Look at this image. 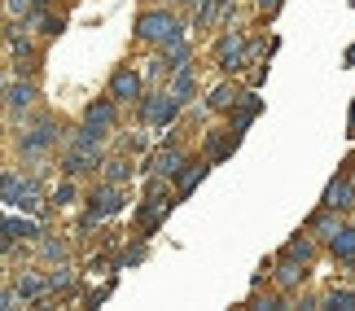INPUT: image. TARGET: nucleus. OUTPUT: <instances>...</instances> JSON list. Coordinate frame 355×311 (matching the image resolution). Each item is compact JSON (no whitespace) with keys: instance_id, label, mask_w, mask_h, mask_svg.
Masks as SVG:
<instances>
[{"instance_id":"nucleus-1","label":"nucleus","mask_w":355,"mask_h":311,"mask_svg":"<svg viewBox=\"0 0 355 311\" xmlns=\"http://www.w3.org/2000/svg\"><path fill=\"white\" fill-rule=\"evenodd\" d=\"M141 123L149 127V132H162V127H171L175 118H180V110H184V101L175 97L171 88H162V92H145L141 101Z\"/></svg>"},{"instance_id":"nucleus-2","label":"nucleus","mask_w":355,"mask_h":311,"mask_svg":"<svg viewBox=\"0 0 355 311\" xmlns=\"http://www.w3.org/2000/svg\"><path fill=\"white\" fill-rule=\"evenodd\" d=\"M175 35H184V22L175 18V13H167V9H145L141 18H136V39H141V44L162 48Z\"/></svg>"},{"instance_id":"nucleus-3","label":"nucleus","mask_w":355,"mask_h":311,"mask_svg":"<svg viewBox=\"0 0 355 311\" xmlns=\"http://www.w3.org/2000/svg\"><path fill=\"white\" fill-rule=\"evenodd\" d=\"M35 101H40V88H35V79H31V75H22V79H18V75H9V79H5V110H9L5 118H9V127L18 123V114H26Z\"/></svg>"},{"instance_id":"nucleus-4","label":"nucleus","mask_w":355,"mask_h":311,"mask_svg":"<svg viewBox=\"0 0 355 311\" xmlns=\"http://www.w3.org/2000/svg\"><path fill=\"white\" fill-rule=\"evenodd\" d=\"M84 211H88V215H97V220L123 215V211H128V188H123V184H110V180H101V188H92V193L84 197Z\"/></svg>"},{"instance_id":"nucleus-5","label":"nucleus","mask_w":355,"mask_h":311,"mask_svg":"<svg viewBox=\"0 0 355 311\" xmlns=\"http://www.w3.org/2000/svg\"><path fill=\"white\" fill-rule=\"evenodd\" d=\"M58 136H62V123H58V118H40L35 127H26L22 136H18V150H22V158L49 154L53 145H58Z\"/></svg>"},{"instance_id":"nucleus-6","label":"nucleus","mask_w":355,"mask_h":311,"mask_svg":"<svg viewBox=\"0 0 355 311\" xmlns=\"http://www.w3.org/2000/svg\"><path fill=\"white\" fill-rule=\"evenodd\" d=\"M245 57H250V39H245L241 31H224L220 44H215V62H220V71H241Z\"/></svg>"},{"instance_id":"nucleus-7","label":"nucleus","mask_w":355,"mask_h":311,"mask_svg":"<svg viewBox=\"0 0 355 311\" xmlns=\"http://www.w3.org/2000/svg\"><path fill=\"white\" fill-rule=\"evenodd\" d=\"M84 127H92L97 136H110V132L119 127V101L110 97V92H105V97H97V101L84 110Z\"/></svg>"},{"instance_id":"nucleus-8","label":"nucleus","mask_w":355,"mask_h":311,"mask_svg":"<svg viewBox=\"0 0 355 311\" xmlns=\"http://www.w3.org/2000/svg\"><path fill=\"white\" fill-rule=\"evenodd\" d=\"M105 92H110V97L123 105V101H141L145 97V79H141V71H132V66H119V71L110 75V88H105Z\"/></svg>"},{"instance_id":"nucleus-9","label":"nucleus","mask_w":355,"mask_h":311,"mask_svg":"<svg viewBox=\"0 0 355 311\" xmlns=\"http://www.w3.org/2000/svg\"><path fill=\"white\" fill-rule=\"evenodd\" d=\"M167 211H171V197H167V193H162V197H158V193H145V202L136 206V224H141V233L149 237L162 220H167Z\"/></svg>"},{"instance_id":"nucleus-10","label":"nucleus","mask_w":355,"mask_h":311,"mask_svg":"<svg viewBox=\"0 0 355 311\" xmlns=\"http://www.w3.org/2000/svg\"><path fill=\"white\" fill-rule=\"evenodd\" d=\"M184 150H180V145H175V141H167V145H162V150H154V154H149V162H145V167L149 171H158V175H171V180H175V175H180L184 171Z\"/></svg>"},{"instance_id":"nucleus-11","label":"nucleus","mask_w":355,"mask_h":311,"mask_svg":"<svg viewBox=\"0 0 355 311\" xmlns=\"http://www.w3.org/2000/svg\"><path fill=\"white\" fill-rule=\"evenodd\" d=\"M324 206H334V211H351L355 206V175H347V171L334 175L329 188H324Z\"/></svg>"},{"instance_id":"nucleus-12","label":"nucleus","mask_w":355,"mask_h":311,"mask_svg":"<svg viewBox=\"0 0 355 311\" xmlns=\"http://www.w3.org/2000/svg\"><path fill=\"white\" fill-rule=\"evenodd\" d=\"M101 162L97 154H84V150H66L62 154V175H71V180H79V175H88V171H101Z\"/></svg>"},{"instance_id":"nucleus-13","label":"nucleus","mask_w":355,"mask_h":311,"mask_svg":"<svg viewBox=\"0 0 355 311\" xmlns=\"http://www.w3.org/2000/svg\"><path fill=\"white\" fill-rule=\"evenodd\" d=\"M22 26H26V31H35V35H44V39H53V35H62L66 22L58 18V13H44V5H35V9L22 18Z\"/></svg>"},{"instance_id":"nucleus-14","label":"nucleus","mask_w":355,"mask_h":311,"mask_svg":"<svg viewBox=\"0 0 355 311\" xmlns=\"http://www.w3.org/2000/svg\"><path fill=\"white\" fill-rule=\"evenodd\" d=\"M22 241H40V224L35 220H18V215H9L5 220V254H13V246Z\"/></svg>"},{"instance_id":"nucleus-15","label":"nucleus","mask_w":355,"mask_h":311,"mask_svg":"<svg viewBox=\"0 0 355 311\" xmlns=\"http://www.w3.org/2000/svg\"><path fill=\"white\" fill-rule=\"evenodd\" d=\"M272 281H277V290H298L307 281V263L298 259H277V272H272Z\"/></svg>"},{"instance_id":"nucleus-16","label":"nucleus","mask_w":355,"mask_h":311,"mask_svg":"<svg viewBox=\"0 0 355 311\" xmlns=\"http://www.w3.org/2000/svg\"><path fill=\"white\" fill-rule=\"evenodd\" d=\"M158 57H162V71H167V75H175L180 66H189V39H184V35L167 39V44L158 48Z\"/></svg>"},{"instance_id":"nucleus-17","label":"nucleus","mask_w":355,"mask_h":311,"mask_svg":"<svg viewBox=\"0 0 355 311\" xmlns=\"http://www.w3.org/2000/svg\"><path fill=\"white\" fill-rule=\"evenodd\" d=\"M75 285H79V272H75L71 263H53V267H49V290L58 294V299L75 294Z\"/></svg>"},{"instance_id":"nucleus-18","label":"nucleus","mask_w":355,"mask_h":311,"mask_svg":"<svg viewBox=\"0 0 355 311\" xmlns=\"http://www.w3.org/2000/svg\"><path fill=\"white\" fill-rule=\"evenodd\" d=\"M13 211H26V215H40V211H44V188H40L35 175H26V184H22L18 202H13Z\"/></svg>"},{"instance_id":"nucleus-19","label":"nucleus","mask_w":355,"mask_h":311,"mask_svg":"<svg viewBox=\"0 0 355 311\" xmlns=\"http://www.w3.org/2000/svg\"><path fill=\"white\" fill-rule=\"evenodd\" d=\"M307 228H311L316 237H324V241H329V237H338V228H343V211L324 206V211H316V215L307 220Z\"/></svg>"},{"instance_id":"nucleus-20","label":"nucleus","mask_w":355,"mask_h":311,"mask_svg":"<svg viewBox=\"0 0 355 311\" xmlns=\"http://www.w3.org/2000/svg\"><path fill=\"white\" fill-rule=\"evenodd\" d=\"M211 171V162H184V171L175 175V197H189L202 184V175Z\"/></svg>"},{"instance_id":"nucleus-21","label":"nucleus","mask_w":355,"mask_h":311,"mask_svg":"<svg viewBox=\"0 0 355 311\" xmlns=\"http://www.w3.org/2000/svg\"><path fill=\"white\" fill-rule=\"evenodd\" d=\"M281 259H298V263H311V259H316V237H311V228H307V233H298L290 246L281 250Z\"/></svg>"},{"instance_id":"nucleus-22","label":"nucleus","mask_w":355,"mask_h":311,"mask_svg":"<svg viewBox=\"0 0 355 311\" xmlns=\"http://www.w3.org/2000/svg\"><path fill=\"white\" fill-rule=\"evenodd\" d=\"M13 285L22 290L26 303H35L40 294H53V290H49V276H40V272H18V276H13Z\"/></svg>"},{"instance_id":"nucleus-23","label":"nucleus","mask_w":355,"mask_h":311,"mask_svg":"<svg viewBox=\"0 0 355 311\" xmlns=\"http://www.w3.org/2000/svg\"><path fill=\"white\" fill-rule=\"evenodd\" d=\"M171 92H175L184 105L193 101V92H198V71H193V66H180V71L171 75Z\"/></svg>"},{"instance_id":"nucleus-24","label":"nucleus","mask_w":355,"mask_h":311,"mask_svg":"<svg viewBox=\"0 0 355 311\" xmlns=\"http://www.w3.org/2000/svg\"><path fill=\"white\" fill-rule=\"evenodd\" d=\"M241 101H245V92L237 84H220V88L211 92V110H228V114H233Z\"/></svg>"},{"instance_id":"nucleus-25","label":"nucleus","mask_w":355,"mask_h":311,"mask_svg":"<svg viewBox=\"0 0 355 311\" xmlns=\"http://www.w3.org/2000/svg\"><path fill=\"white\" fill-rule=\"evenodd\" d=\"M329 250H334V259H343V263H355V228H338V237H329Z\"/></svg>"},{"instance_id":"nucleus-26","label":"nucleus","mask_w":355,"mask_h":311,"mask_svg":"<svg viewBox=\"0 0 355 311\" xmlns=\"http://www.w3.org/2000/svg\"><path fill=\"white\" fill-rule=\"evenodd\" d=\"M101 180H110V184H128V180H132V162H128V158H119V154H114V158H105V162H101Z\"/></svg>"},{"instance_id":"nucleus-27","label":"nucleus","mask_w":355,"mask_h":311,"mask_svg":"<svg viewBox=\"0 0 355 311\" xmlns=\"http://www.w3.org/2000/svg\"><path fill=\"white\" fill-rule=\"evenodd\" d=\"M259 110H263V101H259L254 92H245V101H241L237 110H233V123H228V127H237V132H245V127H250V118H254Z\"/></svg>"},{"instance_id":"nucleus-28","label":"nucleus","mask_w":355,"mask_h":311,"mask_svg":"<svg viewBox=\"0 0 355 311\" xmlns=\"http://www.w3.org/2000/svg\"><path fill=\"white\" fill-rule=\"evenodd\" d=\"M35 246H40V259L44 263H66V254H71V246H66L62 237H40Z\"/></svg>"},{"instance_id":"nucleus-29","label":"nucleus","mask_w":355,"mask_h":311,"mask_svg":"<svg viewBox=\"0 0 355 311\" xmlns=\"http://www.w3.org/2000/svg\"><path fill=\"white\" fill-rule=\"evenodd\" d=\"M320 303L334 307V311H355V290H329Z\"/></svg>"},{"instance_id":"nucleus-30","label":"nucleus","mask_w":355,"mask_h":311,"mask_svg":"<svg viewBox=\"0 0 355 311\" xmlns=\"http://www.w3.org/2000/svg\"><path fill=\"white\" fill-rule=\"evenodd\" d=\"M145 254H149V246H145V241H136L132 250H123L119 259H114V267H119V272H123V267H136V263H145Z\"/></svg>"},{"instance_id":"nucleus-31","label":"nucleus","mask_w":355,"mask_h":311,"mask_svg":"<svg viewBox=\"0 0 355 311\" xmlns=\"http://www.w3.org/2000/svg\"><path fill=\"white\" fill-rule=\"evenodd\" d=\"M22 184H26V175H18V171H5V206L13 211V202H18V193H22Z\"/></svg>"},{"instance_id":"nucleus-32","label":"nucleus","mask_w":355,"mask_h":311,"mask_svg":"<svg viewBox=\"0 0 355 311\" xmlns=\"http://www.w3.org/2000/svg\"><path fill=\"white\" fill-rule=\"evenodd\" d=\"M75 197H79V193H75V180H71V175H66V180H62V184L49 193V202H53V206H71Z\"/></svg>"},{"instance_id":"nucleus-33","label":"nucleus","mask_w":355,"mask_h":311,"mask_svg":"<svg viewBox=\"0 0 355 311\" xmlns=\"http://www.w3.org/2000/svg\"><path fill=\"white\" fill-rule=\"evenodd\" d=\"M35 9V0H5V13H9V22H18V18H26V13Z\"/></svg>"},{"instance_id":"nucleus-34","label":"nucleus","mask_w":355,"mask_h":311,"mask_svg":"<svg viewBox=\"0 0 355 311\" xmlns=\"http://www.w3.org/2000/svg\"><path fill=\"white\" fill-rule=\"evenodd\" d=\"M285 5V0H259V13H268V18H272V13H277Z\"/></svg>"},{"instance_id":"nucleus-35","label":"nucleus","mask_w":355,"mask_h":311,"mask_svg":"<svg viewBox=\"0 0 355 311\" xmlns=\"http://www.w3.org/2000/svg\"><path fill=\"white\" fill-rule=\"evenodd\" d=\"M180 5H184V9H189V13H198V9H202V5H207V0H180Z\"/></svg>"},{"instance_id":"nucleus-36","label":"nucleus","mask_w":355,"mask_h":311,"mask_svg":"<svg viewBox=\"0 0 355 311\" xmlns=\"http://www.w3.org/2000/svg\"><path fill=\"white\" fill-rule=\"evenodd\" d=\"M343 171H347V175H355V154H351V158L343 162Z\"/></svg>"},{"instance_id":"nucleus-37","label":"nucleus","mask_w":355,"mask_h":311,"mask_svg":"<svg viewBox=\"0 0 355 311\" xmlns=\"http://www.w3.org/2000/svg\"><path fill=\"white\" fill-rule=\"evenodd\" d=\"M343 66H355V44L347 48V57H343Z\"/></svg>"},{"instance_id":"nucleus-38","label":"nucleus","mask_w":355,"mask_h":311,"mask_svg":"<svg viewBox=\"0 0 355 311\" xmlns=\"http://www.w3.org/2000/svg\"><path fill=\"white\" fill-rule=\"evenodd\" d=\"M35 5H49V0H35Z\"/></svg>"},{"instance_id":"nucleus-39","label":"nucleus","mask_w":355,"mask_h":311,"mask_svg":"<svg viewBox=\"0 0 355 311\" xmlns=\"http://www.w3.org/2000/svg\"><path fill=\"white\" fill-rule=\"evenodd\" d=\"M351 5H355V0H351Z\"/></svg>"}]
</instances>
